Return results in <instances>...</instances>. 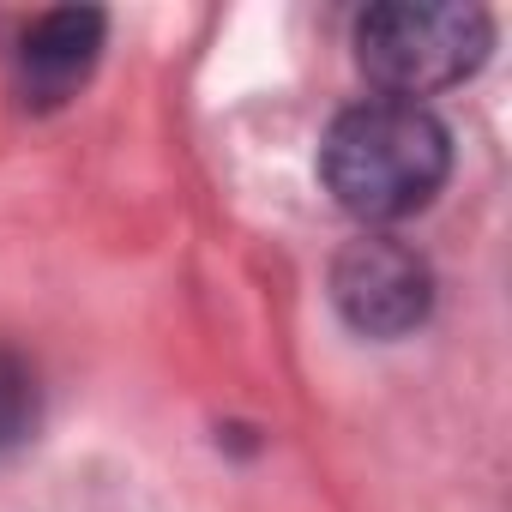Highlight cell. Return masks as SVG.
Returning a JSON list of instances; mask_svg holds the SVG:
<instances>
[{
    "label": "cell",
    "mask_w": 512,
    "mask_h": 512,
    "mask_svg": "<svg viewBox=\"0 0 512 512\" xmlns=\"http://www.w3.org/2000/svg\"><path fill=\"white\" fill-rule=\"evenodd\" d=\"M446 163H452L446 127L422 103H398V97H368L344 109L320 145L326 193L362 223H398L422 211L440 193Z\"/></svg>",
    "instance_id": "1"
},
{
    "label": "cell",
    "mask_w": 512,
    "mask_h": 512,
    "mask_svg": "<svg viewBox=\"0 0 512 512\" xmlns=\"http://www.w3.org/2000/svg\"><path fill=\"white\" fill-rule=\"evenodd\" d=\"M488 43H494V25L482 7H416V0H392V7H368L356 19V61L398 103H416L428 91L470 79L488 61Z\"/></svg>",
    "instance_id": "2"
},
{
    "label": "cell",
    "mask_w": 512,
    "mask_h": 512,
    "mask_svg": "<svg viewBox=\"0 0 512 512\" xmlns=\"http://www.w3.org/2000/svg\"><path fill=\"white\" fill-rule=\"evenodd\" d=\"M332 302L362 338H404L434 308V272L416 247L392 235H362L332 266Z\"/></svg>",
    "instance_id": "3"
},
{
    "label": "cell",
    "mask_w": 512,
    "mask_h": 512,
    "mask_svg": "<svg viewBox=\"0 0 512 512\" xmlns=\"http://www.w3.org/2000/svg\"><path fill=\"white\" fill-rule=\"evenodd\" d=\"M103 31H109V19L97 7H55V13H43L13 49L25 103H37V109L67 103L91 79V67L103 55Z\"/></svg>",
    "instance_id": "4"
},
{
    "label": "cell",
    "mask_w": 512,
    "mask_h": 512,
    "mask_svg": "<svg viewBox=\"0 0 512 512\" xmlns=\"http://www.w3.org/2000/svg\"><path fill=\"white\" fill-rule=\"evenodd\" d=\"M31 428H37V374L13 350H0V446H19Z\"/></svg>",
    "instance_id": "5"
}]
</instances>
